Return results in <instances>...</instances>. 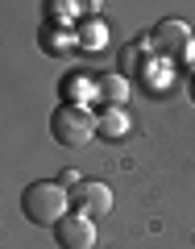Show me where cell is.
I'll return each mask as SVG.
<instances>
[{
	"label": "cell",
	"instance_id": "1",
	"mask_svg": "<svg viewBox=\"0 0 195 249\" xmlns=\"http://www.w3.org/2000/svg\"><path fill=\"white\" fill-rule=\"evenodd\" d=\"M21 212L37 229H58L62 216H71V187L54 183V178H37L21 191Z\"/></svg>",
	"mask_w": 195,
	"mask_h": 249
},
{
	"label": "cell",
	"instance_id": "2",
	"mask_svg": "<svg viewBox=\"0 0 195 249\" xmlns=\"http://www.w3.org/2000/svg\"><path fill=\"white\" fill-rule=\"evenodd\" d=\"M50 133H54L58 145L79 150V145H88L91 137H100V116L91 112L88 104H58L50 112Z\"/></svg>",
	"mask_w": 195,
	"mask_h": 249
},
{
	"label": "cell",
	"instance_id": "3",
	"mask_svg": "<svg viewBox=\"0 0 195 249\" xmlns=\"http://www.w3.org/2000/svg\"><path fill=\"white\" fill-rule=\"evenodd\" d=\"M150 46H154V54H162V58H170L178 67V62L191 54V46H195V37H191V25L187 21H175V17H166V21H158V25L150 29Z\"/></svg>",
	"mask_w": 195,
	"mask_h": 249
},
{
	"label": "cell",
	"instance_id": "4",
	"mask_svg": "<svg viewBox=\"0 0 195 249\" xmlns=\"http://www.w3.org/2000/svg\"><path fill=\"white\" fill-rule=\"evenodd\" d=\"M71 212L91 216V220L108 216V212H112V187L96 183V178H79V183L71 187Z\"/></svg>",
	"mask_w": 195,
	"mask_h": 249
},
{
	"label": "cell",
	"instance_id": "5",
	"mask_svg": "<svg viewBox=\"0 0 195 249\" xmlns=\"http://www.w3.org/2000/svg\"><path fill=\"white\" fill-rule=\"evenodd\" d=\"M54 241H58V249H96V220L91 216H79V212H71V216H62L58 220V229H54Z\"/></svg>",
	"mask_w": 195,
	"mask_h": 249
},
{
	"label": "cell",
	"instance_id": "6",
	"mask_svg": "<svg viewBox=\"0 0 195 249\" xmlns=\"http://www.w3.org/2000/svg\"><path fill=\"white\" fill-rule=\"evenodd\" d=\"M96 100L100 108H124L129 104V79L124 75H96Z\"/></svg>",
	"mask_w": 195,
	"mask_h": 249
},
{
	"label": "cell",
	"instance_id": "7",
	"mask_svg": "<svg viewBox=\"0 0 195 249\" xmlns=\"http://www.w3.org/2000/svg\"><path fill=\"white\" fill-rule=\"evenodd\" d=\"M142 83H145V91H170V83H175V62L170 58H162V54H154L150 62H145V71H142Z\"/></svg>",
	"mask_w": 195,
	"mask_h": 249
},
{
	"label": "cell",
	"instance_id": "8",
	"mask_svg": "<svg viewBox=\"0 0 195 249\" xmlns=\"http://www.w3.org/2000/svg\"><path fill=\"white\" fill-rule=\"evenodd\" d=\"M96 100V79H88L83 71H71L62 79V104H91Z\"/></svg>",
	"mask_w": 195,
	"mask_h": 249
},
{
	"label": "cell",
	"instance_id": "9",
	"mask_svg": "<svg viewBox=\"0 0 195 249\" xmlns=\"http://www.w3.org/2000/svg\"><path fill=\"white\" fill-rule=\"evenodd\" d=\"M37 37H42V50H46V54H67V50L79 46V37H75L71 29H67V25H54V21H46Z\"/></svg>",
	"mask_w": 195,
	"mask_h": 249
},
{
	"label": "cell",
	"instance_id": "10",
	"mask_svg": "<svg viewBox=\"0 0 195 249\" xmlns=\"http://www.w3.org/2000/svg\"><path fill=\"white\" fill-rule=\"evenodd\" d=\"M75 37H79V50H91V54H100L108 46V25L100 17H91V21H83L79 29H75Z\"/></svg>",
	"mask_w": 195,
	"mask_h": 249
},
{
	"label": "cell",
	"instance_id": "11",
	"mask_svg": "<svg viewBox=\"0 0 195 249\" xmlns=\"http://www.w3.org/2000/svg\"><path fill=\"white\" fill-rule=\"evenodd\" d=\"M129 133V116H124V108H104L100 112V137L104 142H116V137Z\"/></svg>",
	"mask_w": 195,
	"mask_h": 249
},
{
	"label": "cell",
	"instance_id": "12",
	"mask_svg": "<svg viewBox=\"0 0 195 249\" xmlns=\"http://www.w3.org/2000/svg\"><path fill=\"white\" fill-rule=\"evenodd\" d=\"M88 9V4H75V0H50L46 4V17L58 25V21H71V17H79V13Z\"/></svg>",
	"mask_w": 195,
	"mask_h": 249
},
{
	"label": "cell",
	"instance_id": "13",
	"mask_svg": "<svg viewBox=\"0 0 195 249\" xmlns=\"http://www.w3.org/2000/svg\"><path fill=\"white\" fill-rule=\"evenodd\" d=\"M187 88H191V100H195V75H191V83H187Z\"/></svg>",
	"mask_w": 195,
	"mask_h": 249
}]
</instances>
